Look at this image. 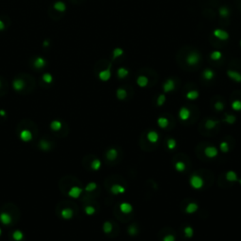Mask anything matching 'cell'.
<instances>
[{
  "instance_id": "cell-1",
  "label": "cell",
  "mask_w": 241,
  "mask_h": 241,
  "mask_svg": "<svg viewBox=\"0 0 241 241\" xmlns=\"http://www.w3.org/2000/svg\"><path fill=\"white\" fill-rule=\"evenodd\" d=\"M189 185L193 189H196V190L202 189L204 186V180L202 176L198 175L196 173H193L189 177Z\"/></svg>"
},
{
  "instance_id": "cell-2",
  "label": "cell",
  "mask_w": 241,
  "mask_h": 241,
  "mask_svg": "<svg viewBox=\"0 0 241 241\" xmlns=\"http://www.w3.org/2000/svg\"><path fill=\"white\" fill-rule=\"evenodd\" d=\"M203 153H204V154H205V156L207 158H210V159L217 157L218 156V148H217V147L213 146V145H209V146L205 147L204 150H203Z\"/></svg>"
},
{
  "instance_id": "cell-3",
  "label": "cell",
  "mask_w": 241,
  "mask_h": 241,
  "mask_svg": "<svg viewBox=\"0 0 241 241\" xmlns=\"http://www.w3.org/2000/svg\"><path fill=\"white\" fill-rule=\"evenodd\" d=\"M190 115H191V112H190V110L188 109V107H182L181 109H179V112H178V117L181 121L183 122H186L189 120L190 118Z\"/></svg>"
},
{
  "instance_id": "cell-4",
  "label": "cell",
  "mask_w": 241,
  "mask_h": 241,
  "mask_svg": "<svg viewBox=\"0 0 241 241\" xmlns=\"http://www.w3.org/2000/svg\"><path fill=\"white\" fill-rule=\"evenodd\" d=\"M147 140L152 144H156L159 141V134L156 130H150L147 133Z\"/></svg>"
},
{
  "instance_id": "cell-5",
  "label": "cell",
  "mask_w": 241,
  "mask_h": 241,
  "mask_svg": "<svg viewBox=\"0 0 241 241\" xmlns=\"http://www.w3.org/2000/svg\"><path fill=\"white\" fill-rule=\"evenodd\" d=\"M19 138L24 142H29L33 139V136H32V133L28 129H24V130L20 132Z\"/></svg>"
},
{
  "instance_id": "cell-6",
  "label": "cell",
  "mask_w": 241,
  "mask_h": 241,
  "mask_svg": "<svg viewBox=\"0 0 241 241\" xmlns=\"http://www.w3.org/2000/svg\"><path fill=\"white\" fill-rule=\"evenodd\" d=\"M82 192H83V189L81 188H79V186H73V188H71V189L68 191V195L69 197L73 198V199H77L81 196Z\"/></svg>"
},
{
  "instance_id": "cell-7",
  "label": "cell",
  "mask_w": 241,
  "mask_h": 241,
  "mask_svg": "<svg viewBox=\"0 0 241 241\" xmlns=\"http://www.w3.org/2000/svg\"><path fill=\"white\" fill-rule=\"evenodd\" d=\"M126 191V189L124 186H122L120 184H114L111 186L110 188V192L113 194V195H120V194H124Z\"/></svg>"
},
{
  "instance_id": "cell-8",
  "label": "cell",
  "mask_w": 241,
  "mask_h": 241,
  "mask_svg": "<svg viewBox=\"0 0 241 241\" xmlns=\"http://www.w3.org/2000/svg\"><path fill=\"white\" fill-rule=\"evenodd\" d=\"M199 59H200V57L199 55L196 53V52H193V53H190L189 55L186 57V63L188 64V65H196V64L199 62Z\"/></svg>"
},
{
  "instance_id": "cell-9",
  "label": "cell",
  "mask_w": 241,
  "mask_h": 241,
  "mask_svg": "<svg viewBox=\"0 0 241 241\" xmlns=\"http://www.w3.org/2000/svg\"><path fill=\"white\" fill-rule=\"evenodd\" d=\"M119 209H120V211L123 214H130L133 211V206L131 203L124 202L119 205Z\"/></svg>"
},
{
  "instance_id": "cell-10",
  "label": "cell",
  "mask_w": 241,
  "mask_h": 241,
  "mask_svg": "<svg viewBox=\"0 0 241 241\" xmlns=\"http://www.w3.org/2000/svg\"><path fill=\"white\" fill-rule=\"evenodd\" d=\"M25 86H26L25 81L21 78L14 79L13 82H12V87L14 89V91H21L25 88Z\"/></svg>"
},
{
  "instance_id": "cell-11",
  "label": "cell",
  "mask_w": 241,
  "mask_h": 241,
  "mask_svg": "<svg viewBox=\"0 0 241 241\" xmlns=\"http://www.w3.org/2000/svg\"><path fill=\"white\" fill-rule=\"evenodd\" d=\"M0 221H1L2 224L4 225H9L12 223V218L9 213L7 212H1L0 213Z\"/></svg>"
},
{
  "instance_id": "cell-12",
  "label": "cell",
  "mask_w": 241,
  "mask_h": 241,
  "mask_svg": "<svg viewBox=\"0 0 241 241\" xmlns=\"http://www.w3.org/2000/svg\"><path fill=\"white\" fill-rule=\"evenodd\" d=\"M213 34L215 37H217L218 40H222V41H226V40H228L229 38V34L226 32L225 30H222V29H215Z\"/></svg>"
},
{
  "instance_id": "cell-13",
  "label": "cell",
  "mask_w": 241,
  "mask_h": 241,
  "mask_svg": "<svg viewBox=\"0 0 241 241\" xmlns=\"http://www.w3.org/2000/svg\"><path fill=\"white\" fill-rule=\"evenodd\" d=\"M225 179L227 180L228 182L231 183H236L238 181V176H237V173L233 171H228L225 173Z\"/></svg>"
},
{
  "instance_id": "cell-14",
  "label": "cell",
  "mask_w": 241,
  "mask_h": 241,
  "mask_svg": "<svg viewBox=\"0 0 241 241\" xmlns=\"http://www.w3.org/2000/svg\"><path fill=\"white\" fill-rule=\"evenodd\" d=\"M199 209V205H198L197 203H194V202H190L186 204V213L188 214H194L196 213Z\"/></svg>"
},
{
  "instance_id": "cell-15",
  "label": "cell",
  "mask_w": 241,
  "mask_h": 241,
  "mask_svg": "<svg viewBox=\"0 0 241 241\" xmlns=\"http://www.w3.org/2000/svg\"><path fill=\"white\" fill-rule=\"evenodd\" d=\"M175 89L174 81L172 79H168V80L163 84V91L164 92H171Z\"/></svg>"
},
{
  "instance_id": "cell-16",
  "label": "cell",
  "mask_w": 241,
  "mask_h": 241,
  "mask_svg": "<svg viewBox=\"0 0 241 241\" xmlns=\"http://www.w3.org/2000/svg\"><path fill=\"white\" fill-rule=\"evenodd\" d=\"M98 76L100 78V80L102 81H107L109 80V78L111 77V72H110V67L107 68V70H103L99 73Z\"/></svg>"
},
{
  "instance_id": "cell-17",
  "label": "cell",
  "mask_w": 241,
  "mask_h": 241,
  "mask_svg": "<svg viewBox=\"0 0 241 241\" xmlns=\"http://www.w3.org/2000/svg\"><path fill=\"white\" fill-rule=\"evenodd\" d=\"M117 156H118V151L115 148H110V149H109L107 151L106 157H107V160L114 161L117 158Z\"/></svg>"
},
{
  "instance_id": "cell-18",
  "label": "cell",
  "mask_w": 241,
  "mask_h": 241,
  "mask_svg": "<svg viewBox=\"0 0 241 241\" xmlns=\"http://www.w3.org/2000/svg\"><path fill=\"white\" fill-rule=\"evenodd\" d=\"M227 74H228V76L231 79H233V81L237 82V83H240V82H241V74L238 73V72L228 71L227 72Z\"/></svg>"
},
{
  "instance_id": "cell-19",
  "label": "cell",
  "mask_w": 241,
  "mask_h": 241,
  "mask_svg": "<svg viewBox=\"0 0 241 241\" xmlns=\"http://www.w3.org/2000/svg\"><path fill=\"white\" fill-rule=\"evenodd\" d=\"M60 216L64 219H71L74 217V211L71 208H64L60 213Z\"/></svg>"
},
{
  "instance_id": "cell-20",
  "label": "cell",
  "mask_w": 241,
  "mask_h": 241,
  "mask_svg": "<svg viewBox=\"0 0 241 241\" xmlns=\"http://www.w3.org/2000/svg\"><path fill=\"white\" fill-rule=\"evenodd\" d=\"M158 127L161 129H166L169 126V120L165 117H159L156 121Z\"/></svg>"
},
{
  "instance_id": "cell-21",
  "label": "cell",
  "mask_w": 241,
  "mask_h": 241,
  "mask_svg": "<svg viewBox=\"0 0 241 241\" xmlns=\"http://www.w3.org/2000/svg\"><path fill=\"white\" fill-rule=\"evenodd\" d=\"M46 65V60L42 57H38L37 59L34 60V67L37 69H42Z\"/></svg>"
},
{
  "instance_id": "cell-22",
  "label": "cell",
  "mask_w": 241,
  "mask_h": 241,
  "mask_svg": "<svg viewBox=\"0 0 241 241\" xmlns=\"http://www.w3.org/2000/svg\"><path fill=\"white\" fill-rule=\"evenodd\" d=\"M148 78H147L145 75H139V76L137 78V84H138L139 87L144 88L148 85Z\"/></svg>"
},
{
  "instance_id": "cell-23",
  "label": "cell",
  "mask_w": 241,
  "mask_h": 241,
  "mask_svg": "<svg viewBox=\"0 0 241 241\" xmlns=\"http://www.w3.org/2000/svg\"><path fill=\"white\" fill-rule=\"evenodd\" d=\"M218 124H219V121L209 119V120H207L205 122V124H204V126H205V128L208 129V130H212V129H214Z\"/></svg>"
},
{
  "instance_id": "cell-24",
  "label": "cell",
  "mask_w": 241,
  "mask_h": 241,
  "mask_svg": "<svg viewBox=\"0 0 241 241\" xmlns=\"http://www.w3.org/2000/svg\"><path fill=\"white\" fill-rule=\"evenodd\" d=\"M53 8L55 9L57 12H63L66 10V5H65V3L62 1H57L55 4H54Z\"/></svg>"
},
{
  "instance_id": "cell-25",
  "label": "cell",
  "mask_w": 241,
  "mask_h": 241,
  "mask_svg": "<svg viewBox=\"0 0 241 241\" xmlns=\"http://www.w3.org/2000/svg\"><path fill=\"white\" fill-rule=\"evenodd\" d=\"M186 166L185 162H183L181 160L177 161V162H175V164H174V169L177 172H184L186 171Z\"/></svg>"
},
{
  "instance_id": "cell-26",
  "label": "cell",
  "mask_w": 241,
  "mask_h": 241,
  "mask_svg": "<svg viewBox=\"0 0 241 241\" xmlns=\"http://www.w3.org/2000/svg\"><path fill=\"white\" fill-rule=\"evenodd\" d=\"M116 96H117V98L119 100H124V99H126V97H127V91H125L124 89L120 88V89H117Z\"/></svg>"
},
{
  "instance_id": "cell-27",
  "label": "cell",
  "mask_w": 241,
  "mask_h": 241,
  "mask_svg": "<svg viewBox=\"0 0 241 241\" xmlns=\"http://www.w3.org/2000/svg\"><path fill=\"white\" fill-rule=\"evenodd\" d=\"M113 230V224L110 221H105L103 224V232L105 233H110Z\"/></svg>"
},
{
  "instance_id": "cell-28",
  "label": "cell",
  "mask_w": 241,
  "mask_h": 241,
  "mask_svg": "<svg viewBox=\"0 0 241 241\" xmlns=\"http://www.w3.org/2000/svg\"><path fill=\"white\" fill-rule=\"evenodd\" d=\"M236 118L233 114H225V118L223 119V122L228 124H233L236 123Z\"/></svg>"
},
{
  "instance_id": "cell-29",
  "label": "cell",
  "mask_w": 241,
  "mask_h": 241,
  "mask_svg": "<svg viewBox=\"0 0 241 241\" xmlns=\"http://www.w3.org/2000/svg\"><path fill=\"white\" fill-rule=\"evenodd\" d=\"M184 233L188 238H192L194 236V229L192 226H189V225L186 226L184 228Z\"/></svg>"
},
{
  "instance_id": "cell-30",
  "label": "cell",
  "mask_w": 241,
  "mask_h": 241,
  "mask_svg": "<svg viewBox=\"0 0 241 241\" xmlns=\"http://www.w3.org/2000/svg\"><path fill=\"white\" fill-rule=\"evenodd\" d=\"M101 166H102V162H101V160L98 159V158L93 159L91 164V168L92 169L93 171H99Z\"/></svg>"
},
{
  "instance_id": "cell-31",
  "label": "cell",
  "mask_w": 241,
  "mask_h": 241,
  "mask_svg": "<svg viewBox=\"0 0 241 241\" xmlns=\"http://www.w3.org/2000/svg\"><path fill=\"white\" fill-rule=\"evenodd\" d=\"M176 146H177V142H176V140L173 138H170L168 139L167 140V147L168 149L170 151H172L176 148Z\"/></svg>"
},
{
  "instance_id": "cell-32",
  "label": "cell",
  "mask_w": 241,
  "mask_h": 241,
  "mask_svg": "<svg viewBox=\"0 0 241 241\" xmlns=\"http://www.w3.org/2000/svg\"><path fill=\"white\" fill-rule=\"evenodd\" d=\"M214 75H215L214 72L210 69H205L203 73V77L204 79H206V80H211L214 77Z\"/></svg>"
},
{
  "instance_id": "cell-33",
  "label": "cell",
  "mask_w": 241,
  "mask_h": 241,
  "mask_svg": "<svg viewBox=\"0 0 241 241\" xmlns=\"http://www.w3.org/2000/svg\"><path fill=\"white\" fill-rule=\"evenodd\" d=\"M186 99H188V100H196L198 97H199V92L197 91H189L186 92Z\"/></svg>"
},
{
  "instance_id": "cell-34",
  "label": "cell",
  "mask_w": 241,
  "mask_h": 241,
  "mask_svg": "<svg viewBox=\"0 0 241 241\" xmlns=\"http://www.w3.org/2000/svg\"><path fill=\"white\" fill-rule=\"evenodd\" d=\"M62 126V124H61V122H59V121H57V120H55V121H53L51 124H50V127H51L52 130L54 131H59L60 128H61Z\"/></svg>"
},
{
  "instance_id": "cell-35",
  "label": "cell",
  "mask_w": 241,
  "mask_h": 241,
  "mask_svg": "<svg viewBox=\"0 0 241 241\" xmlns=\"http://www.w3.org/2000/svg\"><path fill=\"white\" fill-rule=\"evenodd\" d=\"M117 74H118V76L120 77V78H124V77H126L127 75H128L129 72H128L127 69H125V68L121 67V68H119V69H118Z\"/></svg>"
},
{
  "instance_id": "cell-36",
  "label": "cell",
  "mask_w": 241,
  "mask_h": 241,
  "mask_svg": "<svg viewBox=\"0 0 241 241\" xmlns=\"http://www.w3.org/2000/svg\"><path fill=\"white\" fill-rule=\"evenodd\" d=\"M12 237L15 241H21V240H23V238H24V233L21 232L20 230H16V231L13 232Z\"/></svg>"
},
{
  "instance_id": "cell-37",
  "label": "cell",
  "mask_w": 241,
  "mask_h": 241,
  "mask_svg": "<svg viewBox=\"0 0 241 241\" xmlns=\"http://www.w3.org/2000/svg\"><path fill=\"white\" fill-rule=\"evenodd\" d=\"M138 232H139V230H138V228H137V226L135 224H131L128 227V229H127L128 235L129 236H136L137 233H138Z\"/></svg>"
},
{
  "instance_id": "cell-38",
  "label": "cell",
  "mask_w": 241,
  "mask_h": 241,
  "mask_svg": "<svg viewBox=\"0 0 241 241\" xmlns=\"http://www.w3.org/2000/svg\"><path fill=\"white\" fill-rule=\"evenodd\" d=\"M219 150L221 151L222 153H228L229 152V144L227 141H221L219 143Z\"/></svg>"
},
{
  "instance_id": "cell-39",
  "label": "cell",
  "mask_w": 241,
  "mask_h": 241,
  "mask_svg": "<svg viewBox=\"0 0 241 241\" xmlns=\"http://www.w3.org/2000/svg\"><path fill=\"white\" fill-rule=\"evenodd\" d=\"M232 109L235 111H241V101L240 100H235L232 103Z\"/></svg>"
},
{
  "instance_id": "cell-40",
  "label": "cell",
  "mask_w": 241,
  "mask_h": 241,
  "mask_svg": "<svg viewBox=\"0 0 241 241\" xmlns=\"http://www.w3.org/2000/svg\"><path fill=\"white\" fill-rule=\"evenodd\" d=\"M97 188V184L95 182H91V183H89V184L86 186V188H85V190L87 192H91L93 191V190H95Z\"/></svg>"
},
{
  "instance_id": "cell-41",
  "label": "cell",
  "mask_w": 241,
  "mask_h": 241,
  "mask_svg": "<svg viewBox=\"0 0 241 241\" xmlns=\"http://www.w3.org/2000/svg\"><path fill=\"white\" fill-rule=\"evenodd\" d=\"M42 80H44L45 83H47V84H50V83H52V81H53V76H52V74H49V73H45L42 74Z\"/></svg>"
},
{
  "instance_id": "cell-42",
  "label": "cell",
  "mask_w": 241,
  "mask_h": 241,
  "mask_svg": "<svg viewBox=\"0 0 241 241\" xmlns=\"http://www.w3.org/2000/svg\"><path fill=\"white\" fill-rule=\"evenodd\" d=\"M85 213L87 214L88 216H92V215H94L95 214V212H96V210H95V208L93 207V206H91V205H87L85 207Z\"/></svg>"
},
{
  "instance_id": "cell-43",
  "label": "cell",
  "mask_w": 241,
  "mask_h": 241,
  "mask_svg": "<svg viewBox=\"0 0 241 241\" xmlns=\"http://www.w3.org/2000/svg\"><path fill=\"white\" fill-rule=\"evenodd\" d=\"M165 102H166V96H165V94H160L157 98L156 105L158 107H162L165 104Z\"/></svg>"
},
{
  "instance_id": "cell-44",
  "label": "cell",
  "mask_w": 241,
  "mask_h": 241,
  "mask_svg": "<svg viewBox=\"0 0 241 241\" xmlns=\"http://www.w3.org/2000/svg\"><path fill=\"white\" fill-rule=\"evenodd\" d=\"M219 14L223 18L227 17L229 15V10L227 7H221V8H219Z\"/></svg>"
},
{
  "instance_id": "cell-45",
  "label": "cell",
  "mask_w": 241,
  "mask_h": 241,
  "mask_svg": "<svg viewBox=\"0 0 241 241\" xmlns=\"http://www.w3.org/2000/svg\"><path fill=\"white\" fill-rule=\"evenodd\" d=\"M124 54V51L121 48H115L113 50V59H117V57H121Z\"/></svg>"
},
{
  "instance_id": "cell-46",
  "label": "cell",
  "mask_w": 241,
  "mask_h": 241,
  "mask_svg": "<svg viewBox=\"0 0 241 241\" xmlns=\"http://www.w3.org/2000/svg\"><path fill=\"white\" fill-rule=\"evenodd\" d=\"M210 57L213 60H218L221 57V53L219 51H214V52H212Z\"/></svg>"
},
{
  "instance_id": "cell-47",
  "label": "cell",
  "mask_w": 241,
  "mask_h": 241,
  "mask_svg": "<svg viewBox=\"0 0 241 241\" xmlns=\"http://www.w3.org/2000/svg\"><path fill=\"white\" fill-rule=\"evenodd\" d=\"M214 107H215V109L217 111H222L224 109V104L222 102H221V101L216 103Z\"/></svg>"
},
{
  "instance_id": "cell-48",
  "label": "cell",
  "mask_w": 241,
  "mask_h": 241,
  "mask_svg": "<svg viewBox=\"0 0 241 241\" xmlns=\"http://www.w3.org/2000/svg\"><path fill=\"white\" fill-rule=\"evenodd\" d=\"M162 241H175V236L172 233H168L163 237Z\"/></svg>"
},
{
  "instance_id": "cell-49",
  "label": "cell",
  "mask_w": 241,
  "mask_h": 241,
  "mask_svg": "<svg viewBox=\"0 0 241 241\" xmlns=\"http://www.w3.org/2000/svg\"><path fill=\"white\" fill-rule=\"evenodd\" d=\"M40 146H41V148H42V150H48V149L50 148V144H49V143H48L47 141H44V140H42Z\"/></svg>"
},
{
  "instance_id": "cell-50",
  "label": "cell",
  "mask_w": 241,
  "mask_h": 241,
  "mask_svg": "<svg viewBox=\"0 0 241 241\" xmlns=\"http://www.w3.org/2000/svg\"><path fill=\"white\" fill-rule=\"evenodd\" d=\"M4 29H5V24L2 20H0V31H2Z\"/></svg>"
},
{
  "instance_id": "cell-51",
  "label": "cell",
  "mask_w": 241,
  "mask_h": 241,
  "mask_svg": "<svg viewBox=\"0 0 241 241\" xmlns=\"http://www.w3.org/2000/svg\"><path fill=\"white\" fill-rule=\"evenodd\" d=\"M44 47H47V46H49V42L47 41V40H45V41L44 42Z\"/></svg>"
},
{
  "instance_id": "cell-52",
  "label": "cell",
  "mask_w": 241,
  "mask_h": 241,
  "mask_svg": "<svg viewBox=\"0 0 241 241\" xmlns=\"http://www.w3.org/2000/svg\"><path fill=\"white\" fill-rule=\"evenodd\" d=\"M0 115H1V116H3V117H4L5 115H6V111H5L4 109H1V110H0Z\"/></svg>"
},
{
  "instance_id": "cell-53",
  "label": "cell",
  "mask_w": 241,
  "mask_h": 241,
  "mask_svg": "<svg viewBox=\"0 0 241 241\" xmlns=\"http://www.w3.org/2000/svg\"><path fill=\"white\" fill-rule=\"evenodd\" d=\"M237 183H238V184L241 186V179H238V181H237Z\"/></svg>"
},
{
  "instance_id": "cell-54",
  "label": "cell",
  "mask_w": 241,
  "mask_h": 241,
  "mask_svg": "<svg viewBox=\"0 0 241 241\" xmlns=\"http://www.w3.org/2000/svg\"><path fill=\"white\" fill-rule=\"evenodd\" d=\"M1 233H2V230H1V228H0V236H1Z\"/></svg>"
},
{
  "instance_id": "cell-55",
  "label": "cell",
  "mask_w": 241,
  "mask_h": 241,
  "mask_svg": "<svg viewBox=\"0 0 241 241\" xmlns=\"http://www.w3.org/2000/svg\"><path fill=\"white\" fill-rule=\"evenodd\" d=\"M0 87H1V82H0Z\"/></svg>"
},
{
  "instance_id": "cell-56",
  "label": "cell",
  "mask_w": 241,
  "mask_h": 241,
  "mask_svg": "<svg viewBox=\"0 0 241 241\" xmlns=\"http://www.w3.org/2000/svg\"><path fill=\"white\" fill-rule=\"evenodd\" d=\"M240 45H241V41H240Z\"/></svg>"
}]
</instances>
